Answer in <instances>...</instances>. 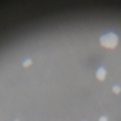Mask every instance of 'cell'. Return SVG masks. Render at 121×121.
<instances>
[{
  "instance_id": "cell-1",
  "label": "cell",
  "mask_w": 121,
  "mask_h": 121,
  "mask_svg": "<svg viewBox=\"0 0 121 121\" xmlns=\"http://www.w3.org/2000/svg\"><path fill=\"white\" fill-rule=\"evenodd\" d=\"M101 44L106 48H114L117 43V36L112 33H110L103 36L100 39Z\"/></svg>"
},
{
  "instance_id": "cell-4",
  "label": "cell",
  "mask_w": 121,
  "mask_h": 121,
  "mask_svg": "<svg viewBox=\"0 0 121 121\" xmlns=\"http://www.w3.org/2000/svg\"><path fill=\"white\" fill-rule=\"evenodd\" d=\"M99 121H108V120L106 117L103 116L99 118Z\"/></svg>"
},
{
  "instance_id": "cell-2",
  "label": "cell",
  "mask_w": 121,
  "mask_h": 121,
  "mask_svg": "<svg viewBox=\"0 0 121 121\" xmlns=\"http://www.w3.org/2000/svg\"><path fill=\"white\" fill-rule=\"evenodd\" d=\"M106 72L104 68H100L97 73H96V76L97 78L100 80H103L105 77Z\"/></svg>"
},
{
  "instance_id": "cell-3",
  "label": "cell",
  "mask_w": 121,
  "mask_h": 121,
  "mask_svg": "<svg viewBox=\"0 0 121 121\" xmlns=\"http://www.w3.org/2000/svg\"><path fill=\"white\" fill-rule=\"evenodd\" d=\"M113 91L116 93V94H118L121 91V88L120 86H114L113 87Z\"/></svg>"
}]
</instances>
